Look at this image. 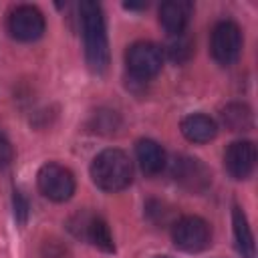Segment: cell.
I'll return each mask as SVG.
<instances>
[{"instance_id":"1","label":"cell","mask_w":258,"mask_h":258,"mask_svg":"<svg viewBox=\"0 0 258 258\" xmlns=\"http://www.w3.org/2000/svg\"><path fill=\"white\" fill-rule=\"evenodd\" d=\"M81 24H83V38H85V56L89 67L95 73H103L109 64V42H107V28L105 16L97 2H81Z\"/></svg>"},{"instance_id":"2","label":"cell","mask_w":258,"mask_h":258,"mask_svg":"<svg viewBox=\"0 0 258 258\" xmlns=\"http://www.w3.org/2000/svg\"><path fill=\"white\" fill-rule=\"evenodd\" d=\"M91 177L103 191H121L133 179V163L121 149H103L91 163Z\"/></svg>"},{"instance_id":"3","label":"cell","mask_w":258,"mask_h":258,"mask_svg":"<svg viewBox=\"0 0 258 258\" xmlns=\"http://www.w3.org/2000/svg\"><path fill=\"white\" fill-rule=\"evenodd\" d=\"M125 64L129 73L139 81H149L161 71L163 64V50L149 40H139L131 44L125 52Z\"/></svg>"},{"instance_id":"4","label":"cell","mask_w":258,"mask_h":258,"mask_svg":"<svg viewBox=\"0 0 258 258\" xmlns=\"http://www.w3.org/2000/svg\"><path fill=\"white\" fill-rule=\"evenodd\" d=\"M173 244L183 252H200L212 240L210 224L200 216H183L171 226Z\"/></svg>"},{"instance_id":"5","label":"cell","mask_w":258,"mask_h":258,"mask_svg":"<svg viewBox=\"0 0 258 258\" xmlns=\"http://www.w3.org/2000/svg\"><path fill=\"white\" fill-rule=\"evenodd\" d=\"M38 189L52 202H67L75 194V175L60 163H44L36 175Z\"/></svg>"},{"instance_id":"6","label":"cell","mask_w":258,"mask_h":258,"mask_svg":"<svg viewBox=\"0 0 258 258\" xmlns=\"http://www.w3.org/2000/svg\"><path fill=\"white\" fill-rule=\"evenodd\" d=\"M210 50L216 62L228 67L234 64L240 56L242 50V30L236 22L232 20H222L214 26L212 30V40H210Z\"/></svg>"},{"instance_id":"7","label":"cell","mask_w":258,"mask_h":258,"mask_svg":"<svg viewBox=\"0 0 258 258\" xmlns=\"http://www.w3.org/2000/svg\"><path fill=\"white\" fill-rule=\"evenodd\" d=\"M44 16L36 6H16L8 16V30L16 40L32 42L44 34Z\"/></svg>"},{"instance_id":"8","label":"cell","mask_w":258,"mask_h":258,"mask_svg":"<svg viewBox=\"0 0 258 258\" xmlns=\"http://www.w3.org/2000/svg\"><path fill=\"white\" fill-rule=\"evenodd\" d=\"M71 230L89 240L93 246H97L103 252H113L115 250V242H113V234L109 230V224L95 214H79L71 220Z\"/></svg>"},{"instance_id":"9","label":"cell","mask_w":258,"mask_h":258,"mask_svg":"<svg viewBox=\"0 0 258 258\" xmlns=\"http://www.w3.org/2000/svg\"><path fill=\"white\" fill-rule=\"evenodd\" d=\"M173 177H175V181L183 189H187L191 194H202L212 183L210 169L200 159L187 157V155L175 159V163H173Z\"/></svg>"},{"instance_id":"10","label":"cell","mask_w":258,"mask_h":258,"mask_svg":"<svg viewBox=\"0 0 258 258\" xmlns=\"http://www.w3.org/2000/svg\"><path fill=\"white\" fill-rule=\"evenodd\" d=\"M226 171L234 179H246L256 165V147L252 141H234L224 153Z\"/></svg>"},{"instance_id":"11","label":"cell","mask_w":258,"mask_h":258,"mask_svg":"<svg viewBox=\"0 0 258 258\" xmlns=\"http://www.w3.org/2000/svg\"><path fill=\"white\" fill-rule=\"evenodd\" d=\"M191 16V4L185 0H169L163 2L159 8V22L167 34L175 36L185 32V26Z\"/></svg>"},{"instance_id":"12","label":"cell","mask_w":258,"mask_h":258,"mask_svg":"<svg viewBox=\"0 0 258 258\" xmlns=\"http://www.w3.org/2000/svg\"><path fill=\"white\" fill-rule=\"evenodd\" d=\"M181 133L191 143H208V141H212L216 137L218 125H216V121L212 117H208L204 113H191V115L183 117Z\"/></svg>"},{"instance_id":"13","label":"cell","mask_w":258,"mask_h":258,"mask_svg":"<svg viewBox=\"0 0 258 258\" xmlns=\"http://www.w3.org/2000/svg\"><path fill=\"white\" fill-rule=\"evenodd\" d=\"M135 153H137V161H139L143 173H147V175L159 173L163 169V165H165V151L153 139H141V141H137Z\"/></svg>"},{"instance_id":"14","label":"cell","mask_w":258,"mask_h":258,"mask_svg":"<svg viewBox=\"0 0 258 258\" xmlns=\"http://www.w3.org/2000/svg\"><path fill=\"white\" fill-rule=\"evenodd\" d=\"M232 224H234V238H236V246H238L240 254L244 258H254L256 256V252H254V236H252V230L248 226L244 210L238 208V206H234V210H232Z\"/></svg>"},{"instance_id":"15","label":"cell","mask_w":258,"mask_h":258,"mask_svg":"<svg viewBox=\"0 0 258 258\" xmlns=\"http://www.w3.org/2000/svg\"><path fill=\"white\" fill-rule=\"evenodd\" d=\"M224 123L232 129V131H246L252 127V113L246 105L242 103H232L224 109L222 113Z\"/></svg>"},{"instance_id":"16","label":"cell","mask_w":258,"mask_h":258,"mask_svg":"<svg viewBox=\"0 0 258 258\" xmlns=\"http://www.w3.org/2000/svg\"><path fill=\"white\" fill-rule=\"evenodd\" d=\"M167 52H169L171 60H175V62H185V60L191 56V52H194V42H191V38H189L185 32L175 34V36L169 40V44H167Z\"/></svg>"},{"instance_id":"17","label":"cell","mask_w":258,"mask_h":258,"mask_svg":"<svg viewBox=\"0 0 258 258\" xmlns=\"http://www.w3.org/2000/svg\"><path fill=\"white\" fill-rule=\"evenodd\" d=\"M12 157H14L12 143H10L4 135H0V169L8 167V165H10V161H12Z\"/></svg>"},{"instance_id":"18","label":"cell","mask_w":258,"mask_h":258,"mask_svg":"<svg viewBox=\"0 0 258 258\" xmlns=\"http://www.w3.org/2000/svg\"><path fill=\"white\" fill-rule=\"evenodd\" d=\"M26 202H24V198L16 191V196H14V212L20 216V222H24V218H26Z\"/></svg>"},{"instance_id":"19","label":"cell","mask_w":258,"mask_h":258,"mask_svg":"<svg viewBox=\"0 0 258 258\" xmlns=\"http://www.w3.org/2000/svg\"><path fill=\"white\" fill-rule=\"evenodd\" d=\"M155 258H169V256H155Z\"/></svg>"}]
</instances>
